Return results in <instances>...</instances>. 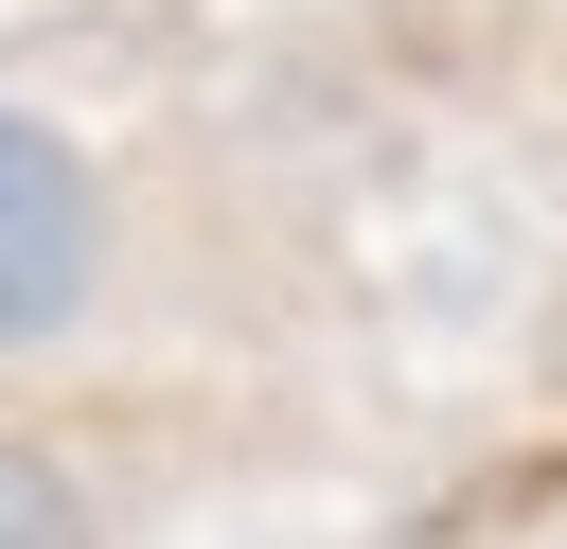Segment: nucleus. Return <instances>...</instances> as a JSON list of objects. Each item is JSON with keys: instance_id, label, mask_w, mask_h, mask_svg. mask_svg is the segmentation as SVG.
<instances>
[{"instance_id": "f257e3e1", "label": "nucleus", "mask_w": 567, "mask_h": 549, "mask_svg": "<svg viewBox=\"0 0 567 549\" xmlns=\"http://www.w3.org/2000/svg\"><path fill=\"white\" fill-rule=\"evenodd\" d=\"M71 301H89V159L0 106V354L53 336Z\"/></svg>"}, {"instance_id": "f03ea898", "label": "nucleus", "mask_w": 567, "mask_h": 549, "mask_svg": "<svg viewBox=\"0 0 567 549\" xmlns=\"http://www.w3.org/2000/svg\"><path fill=\"white\" fill-rule=\"evenodd\" d=\"M0 549H89V496H71V460L0 443Z\"/></svg>"}]
</instances>
